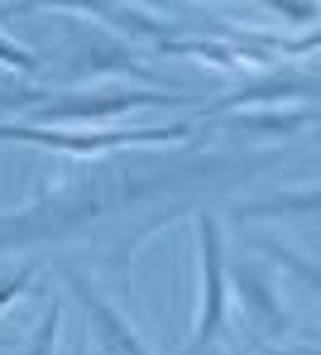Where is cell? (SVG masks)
<instances>
[{"instance_id": "cell-7", "label": "cell", "mask_w": 321, "mask_h": 355, "mask_svg": "<svg viewBox=\"0 0 321 355\" xmlns=\"http://www.w3.org/2000/svg\"><path fill=\"white\" fill-rule=\"evenodd\" d=\"M317 96H321V77L312 62H302V67H259L240 87H230L226 96L206 101L196 120L226 116V111H264V106H317Z\"/></svg>"}, {"instance_id": "cell-5", "label": "cell", "mask_w": 321, "mask_h": 355, "mask_svg": "<svg viewBox=\"0 0 321 355\" xmlns=\"http://www.w3.org/2000/svg\"><path fill=\"white\" fill-rule=\"evenodd\" d=\"M192 231H196V312H192V327H187V341L178 346L173 355H206L221 331H226V226L216 211H192Z\"/></svg>"}, {"instance_id": "cell-10", "label": "cell", "mask_w": 321, "mask_h": 355, "mask_svg": "<svg viewBox=\"0 0 321 355\" xmlns=\"http://www.w3.org/2000/svg\"><path fill=\"white\" fill-rule=\"evenodd\" d=\"M230 216L235 221H312L317 216V187L302 182V187H288V192H264L250 202H235Z\"/></svg>"}, {"instance_id": "cell-11", "label": "cell", "mask_w": 321, "mask_h": 355, "mask_svg": "<svg viewBox=\"0 0 321 355\" xmlns=\"http://www.w3.org/2000/svg\"><path fill=\"white\" fill-rule=\"evenodd\" d=\"M48 92L39 87V82H19V77H10V72H0V125H10V120H29V111L44 101Z\"/></svg>"}, {"instance_id": "cell-3", "label": "cell", "mask_w": 321, "mask_h": 355, "mask_svg": "<svg viewBox=\"0 0 321 355\" xmlns=\"http://www.w3.org/2000/svg\"><path fill=\"white\" fill-rule=\"evenodd\" d=\"M187 106H206V96H192V92H149V87H67V92H48L29 111V120H19V125L111 130V120H125L134 111H187Z\"/></svg>"}, {"instance_id": "cell-9", "label": "cell", "mask_w": 321, "mask_h": 355, "mask_svg": "<svg viewBox=\"0 0 321 355\" xmlns=\"http://www.w3.org/2000/svg\"><path fill=\"white\" fill-rule=\"evenodd\" d=\"M317 106H264V111H226V116L196 120V130L245 135L250 144H293L317 130Z\"/></svg>"}, {"instance_id": "cell-8", "label": "cell", "mask_w": 321, "mask_h": 355, "mask_svg": "<svg viewBox=\"0 0 321 355\" xmlns=\"http://www.w3.org/2000/svg\"><path fill=\"white\" fill-rule=\"evenodd\" d=\"M58 274H63V284H67V297L77 302V312H82V322H86V346L96 355H154L139 341V331L129 327V317L101 293L82 269L63 264Z\"/></svg>"}, {"instance_id": "cell-13", "label": "cell", "mask_w": 321, "mask_h": 355, "mask_svg": "<svg viewBox=\"0 0 321 355\" xmlns=\"http://www.w3.org/2000/svg\"><path fill=\"white\" fill-rule=\"evenodd\" d=\"M259 254H268V264H283V269H293L297 274V284L307 288V293H317L321 284V269H317V254H302V250H288V245H259Z\"/></svg>"}, {"instance_id": "cell-1", "label": "cell", "mask_w": 321, "mask_h": 355, "mask_svg": "<svg viewBox=\"0 0 321 355\" xmlns=\"http://www.w3.org/2000/svg\"><path fill=\"white\" fill-rule=\"evenodd\" d=\"M259 159H226V154H173V159H91L77 173L44 182L19 211H0V254L48 245V240L82 236L101 221L129 216L163 197H183L192 187H216L235 173H259Z\"/></svg>"}, {"instance_id": "cell-6", "label": "cell", "mask_w": 321, "mask_h": 355, "mask_svg": "<svg viewBox=\"0 0 321 355\" xmlns=\"http://www.w3.org/2000/svg\"><path fill=\"white\" fill-rule=\"evenodd\" d=\"M226 297H235L245 327L255 341H273L283 346L288 331H293V312L278 293V274L273 264L259 254V250H245V254H226Z\"/></svg>"}, {"instance_id": "cell-2", "label": "cell", "mask_w": 321, "mask_h": 355, "mask_svg": "<svg viewBox=\"0 0 321 355\" xmlns=\"http://www.w3.org/2000/svg\"><path fill=\"white\" fill-rule=\"evenodd\" d=\"M44 15H53L63 24V44L53 58H44V72H53L58 82H72V87H96L106 77H120V87L129 82H144L149 92H178V87H163V77L144 62L139 49H129L125 39L106 34L101 24H86L77 15H67L63 5H44Z\"/></svg>"}, {"instance_id": "cell-17", "label": "cell", "mask_w": 321, "mask_h": 355, "mask_svg": "<svg viewBox=\"0 0 321 355\" xmlns=\"http://www.w3.org/2000/svg\"><path fill=\"white\" fill-rule=\"evenodd\" d=\"M206 355H226V351H221V346H211V351H206Z\"/></svg>"}, {"instance_id": "cell-14", "label": "cell", "mask_w": 321, "mask_h": 355, "mask_svg": "<svg viewBox=\"0 0 321 355\" xmlns=\"http://www.w3.org/2000/svg\"><path fill=\"white\" fill-rule=\"evenodd\" d=\"M0 72L19 77V82H34L44 72V53H34V49H24V44H15V39L0 34Z\"/></svg>"}, {"instance_id": "cell-4", "label": "cell", "mask_w": 321, "mask_h": 355, "mask_svg": "<svg viewBox=\"0 0 321 355\" xmlns=\"http://www.w3.org/2000/svg\"><path fill=\"white\" fill-rule=\"evenodd\" d=\"M196 135V120L173 125H111V130H44V125H0V144H34L48 154H67L77 164L116 159V154H144V149H178Z\"/></svg>"}, {"instance_id": "cell-16", "label": "cell", "mask_w": 321, "mask_h": 355, "mask_svg": "<svg viewBox=\"0 0 321 355\" xmlns=\"http://www.w3.org/2000/svg\"><path fill=\"white\" fill-rule=\"evenodd\" d=\"M245 355H317L312 341H302V346H273V341H255V336H245Z\"/></svg>"}, {"instance_id": "cell-12", "label": "cell", "mask_w": 321, "mask_h": 355, "mask_svg": "<svg viewBox=\"0 0 321 355\" xmlns=\"http://www.w3.org/2000/svg\"><path fill=\"white\" fill-rule=\"evenodd\" d=\"M63 317H67V302H63V297H53V302L39 312L29 341H24L15 355H53V351H58V336H63Z\"/></svg>"}, {"instance_id": "cell-15", "label": "cell", "mask_w": 321, "mask_h": 355, "mask_svg": "<svg viewBox=\"0 0 321 355\" xmlns=\"http://www.w3.org/2000/svg\"><path fill=\"white\" fill-rule=\"evenodd\" d=\"M34 284H39V264H34V259H29V264L5 269V274H0V312H5V307H15V297H24Z\"/></svg>"}]
</instances>
